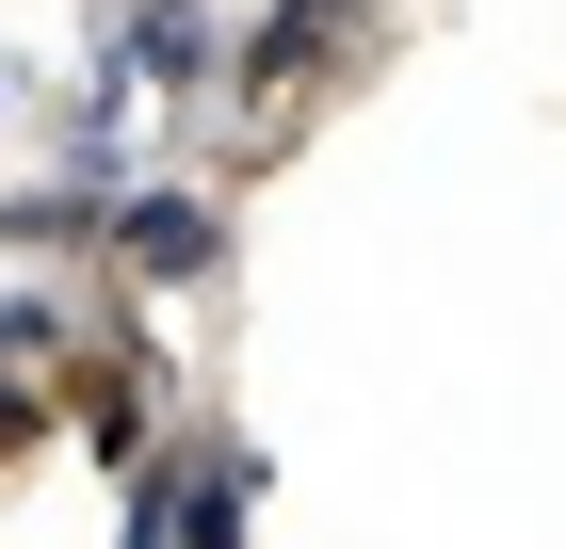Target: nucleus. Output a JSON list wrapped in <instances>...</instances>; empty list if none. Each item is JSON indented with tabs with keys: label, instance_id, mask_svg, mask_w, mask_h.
Returning <instances> with one entry per match:
<instances>
[{
	"label": "nucleus",
	"instance_id": "1",
	"mask_svg": "<svg viewBox=\"0 0 566 549\" xmlns=\"http://www.w3.org/2000/svg\"><path fill=\"white\" fill-rule=\"evenodd\" d=\"M114 258H130L146 292H195V275L227 258V211L211 194H130V211H114Z\"/></svg>",
	"mask_w": 566,
	"mask_h": 549
},
{
	"label": "nucleus",
	"instance_id": "2",
	"mask_svg": "<svg viewBox=\"0 0 566 549\" xmlns=\"http://www.w3.org/2000/svg\"><path fill=\"white\" fill-rule=\"evenodd\" d=\"M243 485H260V468H146V485H130V534L146 549H227V534H243Z\"/></svg>",
	"mask_w": 566,
	"mask_h": 549
},
{
	"label": "nucleus",
	"instance_id": "3",
	"mask_svg": "<svg viewBox=\"0 0 566 549\" xmlns=\"http://www.w3.org/2000/svg\"><path fill=\"white\" fill-rule=\"evenodd\" d=\"M114 82L195 97V82H227V49H211V17H195V0H130V17H114Z\"/></svg>",
	"mask_w": 566,
	"mask_h": 549
},
{
	"label": "nucleus",
	"instance_id": "4",
	"mask_svg": "<svg viewBox=\"0 0 566 549\" xmlns=\"http://www.w3.org/2000/svg\"><path fill=\"white\" fill-rule=\"evenodd\" d=\"M82 436L130 468V453H146V388H130V372H97V388H82Z\"/></svg>",
	"mask_w": 566,
	"mask_h": 549
},
{
	"label": "nucleus",
	"instance_id": "5",
	"mask_svg": "<svg viewBox=\"0 0 566 549\" xmlns=\"http://www.w3.org/2000/svg\"><path fill=\"white\" fill-rule=\"evenodd\" d=\"M65 356V324H49V292H0V372H49Z\"/></svg>",
	"mask_w": 566,
	"mask_h": 549
},
{
	"label": "nucleus",
	"instance_id": "6",
	"mask_svg": "<svg viewBox=\"0 0 566 549\" xmlns=\"http://www.w3.org/2000/svg\"><path fill=\"white\" fill-rule=\"evenodd\" d=\"M33 436H49V404H33L17 372H0V453H33Z\"/></svg>",
	"mask_w": 566,
	"mask_h": 549
}]
</instances>
